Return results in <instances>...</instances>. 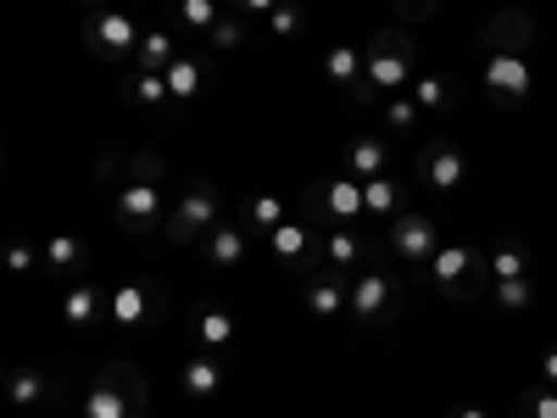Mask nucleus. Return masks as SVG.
Masks as SVG:
<instances>
[{"mask_svg": "<svg viewBox=\"0 0 557 418\" xmlns=\"http://www.w3.org/2000/svg\"><path fill=\"white\" fill-rule=\"evenodd\" d=\"M168 162L157 151H139L128 168H123V184L112 196V212H117V229L123 235H151V229L168 223Z\"/></svg>", "mask_w": 557, "mask_h": 418, "instance_id": "1", "label": "nucleus"}, {"mask_svg": "<svg viewBox=\"0 0 557 418\" xmlns=\"http://www.w3.org/2000/svg\"><path fill=\"white\" fill-rule=\"evenodd\" d=\"M223 223V196H218V184L212 179H201V173H190L178 184V196H173V207H168V241L173 246H201L212 229Z\"/></svg>", "mask_w": 557, "mask_h": 418, "instance_id": "2", "label": "nucleus"}, {"mask_svg": "<svg viewBox=\"0 0 557 418\" xmlns=\"http://www.w3.org/2000/svg\"><path fill=\"white\" fill-rule=\"evenodd\" d=\"M362 67H368V84H374L380 96H401V89L418 78V73H412V67H418V45H412V34H401V28L368 34V45H362Z\"/></svg>", "mask_w": 557, "mask_h": 418, "instance_id": "3", "label": "nucleus"}, {"mask_svg": "<svg viewBox=\"0 0 557 418\" xmlns=\"http://www.w3.org/2000/svg\"><path fill=\"white\" fill-rule=\"evenodd\" d=\"M146 402H151L146 374L134 362H107L84 396V418H146Z\"/></svg>", "mask_w": 557, "mask_h": 418, "instance_id": "4", "label": "nucleus"}, {"mask_svg": "<svg viewBox=\"0 0 557 418\" xmlns=\"http://www.w3.org/2000/svg\"><path fill=\"white\" fill-rule=\"evenodd\" d=\"M407 307V285L391 279L385 268H357L351 273V318L362 330H391Z\"/></svg>", "mask_w": 557, "mask_h": 418, "instance_id": "5", "label": "nucleus"}, {"mask_svg": "<svg viewBox=\"0 0 557 418\" xmlns=\"http://www.w3.org/2000/svg\"><path fill=\"white\" fill-rule=\"evenodd\" d=\"M162 307H168V291L157 285V279H123V285L107 296V323L117 335H139V330L157 323Z\"/></svg>", "mask_w": 557, "mask_h": 418, "instance_id": "6", "label": "nucleus"}, {"mask_svg": "<svg viewBox=\"0 0 557 418\" xmlns=\"http://www.w3.org/2000/svg\"><path fill=\"white\" fill-rule=\"evenodd\" d=\"M139 39H146V28H139L128 12H117V7L89 12V23H84V51L96 62H134Z\"/></svg>", "mask_w": 557, "mask_h": 418, "instance_id": "7", "label": "nucleus"}, {"mask_svg": "<svg viewBox=\"0 0 557 418\" xmlns=\"http://www.w3.org/2000/svg\"><path fill=\"white\" fill-rule=\"evenodd\" d=\"M424 279L441 291V296H451V302H462V296H474L480 291V279H485V257L474 251V246H441L430 262H424Z\"/></svg>", "mask_w": 557, "mask_h": 418, "instance_id": "8", "label": "nucleus"}, {"mask_svg": "<svg viewBox=\"0 0 557 418\" xmlns=\"http://www.w3.org/2000/svg\"><path fill=\"white\" fill-rule=\"evenodd\" d=\"M362 212H368V201H362V179H351V173H341V179H318L312 190H307V207H301V218L330 223V229H341V223H351V218H362Z\"/></svg>", "mask_w": 557, "mask_h": 418, "instance_id": "9", "label": "nucleus"}, {"mask_svg": "<svg viewBox=\"0 0 557 418\" xmlns=\"http://www.w3.org/2000/svg\"><path fill=\"white\" fill-rule=\"evenodd\" d=\"M480 84H485V96H491L496 107H524V101H530V89H535L530 62H524V57H507V51H485V62H480Z\"/></svg>", "mask_w": 557, "mask_h": 418, "instance_id": "10", "label": "nucleus"}, {"mask_svg": "<svg viewBox=\"0 0 557 418\" xmlns=\"http://www.w3.org/2000/svg\"><path fill=\"white\" fill-rule=\"evenodd\" d=\"M268 251H273V262L278 268H290V273H318L323 268V241L312 235V218H285L268 235Z\"/></svg>", "mask_w": 557, "mask_h": 418, "instance_id": "11", "label": "nucleus"}, {"mask_svg": "<svg viewBox=\"0 0 557 418\" xmlns=\"http://www.w3.org/2000/svg\"><path fill=\"white\" fill-rule=\"evenodd\" d=\"M301 307H307V318H318V323L351 318V279L335 273V268L307 273V279H301Z\"/></svg>", "mask_w": 557, "mask_h": 418, "instance_id": "12", "label": "nucleus"}, {"mask_svg": "<svg viewBox=\"0 0 557 418\" xmlns=\"http://www.w3.org/2000/svg\"><path fill=\"white\" fill-rule=\"evenodd\" d=\"M462 179H469V162H462V151L451 146V139L418 146V184H424V190L451 196V190H462Z\"/></svg>", "mask_w": 557, "mask_h": 418, "instance_id": "13", "label": "nucleus"}, {"mask_svg": "<svg viewBox=\"0 0 557 418\" xmlns=\"http://www.w3.org/2000/svg\"><path fill=\"white\" fill-rule=\"evenodd\" d=\"M323 78L341 84L357 112H368V107L380 101V89L368 84V67H362V51H357V45H330V51H323Z\"/></svg>", "mask_w": 557, "mask_h": 418, "instance_id": "14", "label": "nucleus"}, {"mask_svg": "<svg viewBox=\"0 0 557 418\" xmlns=\"http://www.w3.org/2000/svg\"><path fill=\"white\" fill-rule=\"evenodd\" d=\"M435 251H441L435 218H430V212H396V223H391V257H401V262H412V268H424Z\"/></svg>", "mask_w": 557, "mask_h": 418, "instance_id": "15", "label": "nucleus"}, {"mask_svg": "<svg viewBox=\"0 0 557 418\" xmlns=\"http://www.w3.org/2000/svg\"><path fill=\"white\" fill-rule=\"evenodd\" d=\"M190 341L201 346V352H228L240 341V318L228 312L223 302H201L196 312H190Z\"/></svg>", "mask_w": 557, "mask_h": 418, "instance_id": "16", "label": "nucleus"}, {"mask_svg": "<svg viewBox=\"0 0 557 418\" xmlns=\"http://www.w3.org/2000/svg\"><path fill=\"white\" fill-rule=\"evenodd\" d=\"M251 241H257V235H251L240 218H223L212 235L201 241V257H207V268H223V273H228V268H240V262L251 257Z\"/></svg>", "mask_w": 557, "mask_h": 418, "instance_id": "17", "label": "nucleus"}, {"mask_svg": "<svg viewBox=\"0 0 557 418\" xmlns=\"http://www.w3.org/2000/svg\"><path fill=\"white\" fill-rule=\"evenodd\" d=\"M485 51H507V57H524L530 45H535V17L530 12H519V7H507V12H496L491 23H485Z\"/></svg>", "mask_w": 557, "mask_h": 418, "instance_id": "18", "label": "nucleus"}, {"mask_svg": "<svg viewBox=\"0 0 557 418\" xmlns=\"http://www.w3.org/2000/svg\"><path fill=\"white\" fill-rule=\"evenodd\" d=\"M346 173L351 179H380V173H391V139L385 134H351L346 139Z\"/></svg>", "mask_w": 557, "mask_h": 418, "instance_id": "19", "label": "nucleus"}, {"mask_svg": "<svg viewBox=\"0 0 557 418\" xmlns=\"http://www.w3.org/2000/svg\"><path fill=\"white\" fill-rule=\"evenodd\" d=\"M123 101H128L134 112H146V118L168 112V107H173L168 73H139V67H128V78H123Z\"/></svg>", "mask_w": 557, "mask_h": 418, "instance_id": "20", "label": "nucleus"}, {"mask_svg": "<svg viewBox=\"0 0 557 418\" xmlns=\"http://www.w3.org/2000/svg\"><path fill=\"white\" fill-rule=\"evenodd\" d=\"M374 251H380V246H374V241H362V235H351L346 223L323 235V268H335V273H357Z\"/></svg>", "mask_w": 557, "mask_h": 418, "instance_id": "21", "label": "nucleus"}, {"mask_svg": "<svg viewBox=\"0 0 557 418\" xmlns=\"http://www.w3.org/2000/svg\"><path fill=\"white\" fill-rule=\"evenodd\" d=\"M101 318H107V296L89 285V279H78V285L62 296V323H67V330H78V335H89Z\"/></svg>", "mask_w": 557, "mask_h": 418, "instance_id": "22", "label": "nucleus"}, {"mask_svg": "<svg viewBox=\"0 0 557 418\" xmlns=\"http://www.w3.org/2000/svg\"><path fill=\"white\" fill-rule=\"evenodd\" d=\"M178 391L184 396H218L223 391V362H218V352H190L184 357V368H178Z\"/></svg>", "mask_w": 557, "mask_h": 418, "instance_id": "23", "label": "nucleus"}, {"mask_svg": "<svg viewBox=\"0 0 557 418\" xmlns=\"http://www.w3.org/2000/svg\"><path fill=\"white\" fill-rule=\"evenodd\" d=\"M207 62L201 57H178L173 67H168V89H173V107H190V101H201L207 96Z\"/></svg>", "mask_w": 557, "mask_h": 418, "instance_id": "24", "label": "nucleus"}, {"mask_svg": "<svg viewBox=\"0 0 557 418\" xmlns=\"http://www.w3.org/2000/svg\"><path fill=\"white\" fill-rule=\"evenodd\" d=\"M285 218H290V207H285V201H278L273 190H262V196H246V207H240V223L251 229V235H257V241H268V235H273V229H278V223H285Z\"/></svg>", "mask_w": 557, "mask_h": 418, "instance_id": "25", "label": "nucleus"}, {"mask_svg": "<svg viewBox=\"0 0 557 418\" xmlns=\"http://www.w3.org/2000/svg\"><path fill=\"white\" fill-rule=\"evenodd\" d=\"M178 57H184V51H178V39H173L168 28H157V34L139 39V51H134V62H128V67H139V73H168Z\"/></svg>", "mask_w": 557, "mask_h": 418, "instance_id": "26", "label": "nucleus"}, {"mask_svg": "<svg viewBox=\"0 0 557 418\" xmlns=\"http://www.w3.org/2000/svg\"><path fill=\"white\" fill-rule=\"evenodd\" d=\"M407 89H412L418 112H451V107H457V84H451L446 73H424V78H412Z\"/></svg>", "mask_w": 557, "mask_h": 418, "instance_id": "27", "label": "nucleus"}, {"mask_svg": "<svg viewBox=\"0 0 557 418\" xmlns=\"http://www.w3.org/2000/svg\"><path fill=\"white\" fill-rule=\"evenodd\" d=\"M84 257H89V246H84L78 235H67V229L45 241V268L62 273V279H67V273H78V268H84Z\"/></svg>", "mask_w": 557, "mask_h": 418, "instance_id": "28", "label": "nucleus"}, {"mask_svg": "<svg viewBox=\"0 0 557 418\" xmlns=\"http://www.w3.org/2000/svg\"><path fill=\"white\" fill-rule=\"evenodd\" d=\"M223 17V7H218V0H178V7H173V28L178 34H212V23Z\"/></svg>", "mask_w": 557, "mask_h": 418, "instance_id": "29", "label": "nucleus"}, {"mask_svg": "<svg viewBox=\"0 0 557 418\" xmlns=\"http://www.w3.org/2000/svg\"><path fill=\"white\" fill-rule=\"evenodd\" d=\"M485 296L502 312H530L535 307V285H530V279H485Z\"/></svg>", "mask_w": 557, "mask_h": 418, "instance_id": "30", "label": "nucleus"}, {"mask_svg": "<svg viewBox=\"0 0 557 418\" xmlns=\"http://www.w3.org/2000/svg\"><path fill=\"white\" fill-rule=\"evenodd\" d=\"M362 201H368V212H380V218H391V212H407V190L391 179V173H380V179H368L362 184Z\"/></svg>", "mask_w": 557, "mask_h": 418, "instance_id": "31", "label": "nucleus"}, {"mask_svg": "<svg viewBox=\"0 0 557 418\" xmlns=\"http://www.w3.org/2000/svg\"><path fill=\"white\" fill-rule=\"evenodd\" d=\"M7 396H12V407H39L45 396H51V380H45L39 368H12V374H7Z\"/></svg>", "mask_w": 557, "mask_h": 418, "instance_id": "32", "label": "nucleus"}, {"mask_svg": "<svg viewBox=\"0 0 557 418\" xmlns=\"http://www.w3.org/2000/svg\"><path fill=\"white\" fill-rule=\"evenodd\" d=\"M485 279H530V251L519 241H502L491 257H485Z\"/></svg>", "mask_w": 557, "mask_h": 418, "instance_id": "33", "label": "nucleus"}, {"mask_svg": "<svg viewBox=\"0 0 557 418\" xmlns=\"http://www.w3.org/2000/svg\"><path fill=\"white\" fill-rule=\"evenodd\" d=\"M262 28L273 39H296V34H307V7H301V0H278V7L262 17Z\"/></svg>", "mask_w": 557, "mask_h": 418, "instance_id": "34", "label": "nucleus"}, {"mask_svg": "<svg viewBox=\"0 0 557 418\" xmlns=\"http://www.w3.org/2000/svg\"><path fill=\"white\" fill-rule=\"evenodd\" d=\"M251 17H240V12H223L218 23H212V34H207V45H212V51H240V45H246V28Z\"/></svg>", "mask_w": 557, "mask_h": 418, "instance_id": "35", "label": "nucleus"}, {"mask_svg": "<svg viewBox=\"0 0 557 418\" xmlns=\"http://www.w3.org/2000/svg\"><path fill=\"white\" fill-rule=\"evenodd\" d=\"M418 101L412 96H385V123H391V134H412L418 128Z\"/></svg>", "mask_w": 557, "mask_h": 418, "instance_id": "36", "label": "nucleus"}, {"mask_svg": "<svg viewBox=\"0 0 557 418\" xmlns=\"http://www.w3.org/2000/svg\"><path fill=\"white\" fill-rule=\"evenodd\" d=\"M519 418H557V385H535L519 402Z\"/></svg>", "mask_w": 557, "mask_h": 418, "instance_id": "37", "label": "nucleus"}, {"mask_svg": "<svg viewBox=\"0 0 557 418\" xmlns=\"http://www.w3.org/2000/svg\"><path fill=\"white\" fill-rule=\"evenodd\" d=\"M39 257H45V251H34L28 241H12V246H7V273H34Z\"/></svg>", "mask_w": 557, "mask_h": 418, "instance_id": "38", "label": "nucleus"}, {"mask_svg": "<svg viewBox=\"0 0 557 418\" xmlns=\"http://www.w3.org/2000/svg\"><path fill=\"white\" fill-rule=\"evenodd\" d=\"M223 7H228V12H240V17H251V23H262V17L278 7V0H223Z\"/></svg>", "mask_w": 557, "mask_h": 418, "instance_id": "39", "label": "nucleus"}, {"mask_svg": "<svg viewBox=\"0 0 557 418\" xmlns=\"http://www.w3.org/2000/svg\"><path fill=\"white\" fill-rule=\"evenodd\" d=\"M401 17H435L441 12V0H396Z\"/></svg>", "mask_w": 557, "mask_h": 418, "instance_id": "40", "label": "nucleus"}, {"mask_svg": "<svg viewBox=\"0 0 557 418\" xmlns=\"http://www.w3.org/2000/svg\"><path fill=\"white\" fill-rule=\"evenodd\" d=\"M541 385H557V346L541 357Z\"/></svg>", "mask_w": 557, "mask_h": 418, "instance_id": "41", "label": "nucleus"}, {"mask_svg": "<svg viewBox=\"0 0 557 418\" xmlns=\"http://www.w3.org/2000/svg\"><path fill=\"white\" fill-rule=\"evenodd\" d=\"M451 418H485V407H457Z\"/></svg>", "mask_w": 557, "mask_h": 418, "instance_id": "42", "label": "nucleus"}, {"mask_svg": "<svg viewBox=\"0 0 557 418\" xmlns=\"http://www.w3.org/2000/svg\"><path fill=\"white\" fill-rule=\"evenodd\" d=\"M78 7H107V0H78Z\"/></svg>", "mask_w": 557, "mask_h": 418, "instance_id": "43", "label": "nucleus"}]
</instances>
